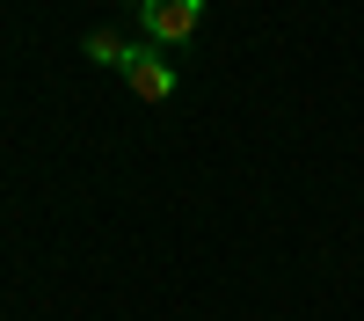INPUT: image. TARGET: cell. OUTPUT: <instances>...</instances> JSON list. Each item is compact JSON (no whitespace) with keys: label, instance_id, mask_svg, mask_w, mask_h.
Masks as SVG:
<instances>
[{"label":"cell","instance_id":"obj_1","mask_svg":"<svg viewBox=\"0 0 364 321\" xmlns=\"http://www.w3.org/2000/svg\"><path fill=\"white\" fill-rule=\"evenodd\" d=\"M132 15L146 29V44L175 51V44H190L197 29H204V0H132Z\"/></svg>","mask_w":364,"mask_h":321},{"label":"cell","instance_id":"obj_2","mask_svg":"<svg viewBox=\"0 0 364 321\" xmlns=\"http://www.w3.org/2000/svg\"><path fill=\"white\" fill-rule=\"evenodd\" d=\"M124 88L139 102H168L175 88H182V73H175V58L161 51V44H139L132 58H124Z\"/></svg>","mask_w":364,"mask_h":321},{"label":"cell","instance_id":"obj_3","mask_svg":"<svg viewBox=\"0 0 364 321\" xmlns=\"http://www.w3.org/2000/svg\"><path fill=\"white\" fill-rule=\"evenodd\" d=\"M80 51H87V66H109V73H124V58H132L139 44L124 37V29H87V37H80Z\"/></svg>","mask_w":364,"mask_h":321}]
</instances>
